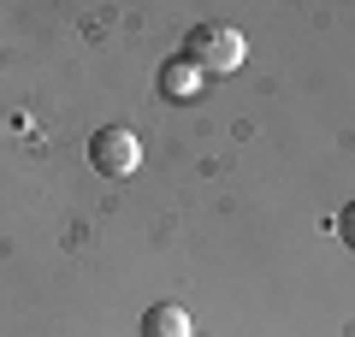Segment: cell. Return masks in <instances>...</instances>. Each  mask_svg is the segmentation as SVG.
Wrapping results in <instances>:
<instances>
[{
  "label": "cell",
  "instance_id": "6da1fadb",
  "mask_svg": "<svg viewBox=\"0 0 355 337\" xmlns=\"http://www.w3.org/2000/svg\"><path fill=\"white\" fill-rule=\"evenodd\" d=\"M243 53H249V42H243V30H231V24H196L190 36H184V60L202 65L207 77L237 71Z\"/></svg>",
  "mask_w": 355,
  "mask_h": 337
},
{
  "label": "cell",
  "instance_id": "7a4b0ae2",
  "mask_svg": "<svg viewBox=\"0 0 355 337\" xmlns=\"http://www.w3.org/2000/svg\"><path fill=\"white\" fill-rule=\"evenodd\" d=\"M89 166L101 178H130L142 166V142H137V130H125V125H101L95 137H89Z\"/></svg>",
  "mask_w": 355,
  "mask_h": 337
},
{
  "label": "cell",
  "instance_id": "3957f363",
  "mask_svg": "<svg viewBox=\"0 0 355 337\" xmlns=\"http://www.w3.org/2000/svg\"><path fill=\"white\" fill-rule=\"evenodd\" d=\"M202 89H207V71H202V65H190L184 53H172V60L160 65V95L166 101H196Z\"/></svg>",
  "mask_w": 355,
  "mask_h": 337
},
{
  "label": "cell",
  "instance_id": "277c9868",
  "mask_svg": "<svg viewBox=\"0 0 355 337\" xmlns=\"http://www.w3.org/2000/svg\"><path fill=\"white\" fill-rule=\"evenodd\" d=\"M137 337H190V313L178 308V302H154V308L142 313Z\"/></svg>",
  "mask_w": 355,
  "mask_h": 337
},
{
  "label": "cell",
  "instance_id": "5b68a950",
  "mask_svg": "<svg viewBox=\"0 0 355 337\" xmlns=\"http://www.w3.org/2000/svg\"><path fill=\"white\" fill-rule=\"evenodd\" d=\"M338 237H343V243H349V249H355V201H349V207H343V219H338Z\"/></svg>",
  "mask_w": 355,
  "mask_h": 337
}]
</instances>
